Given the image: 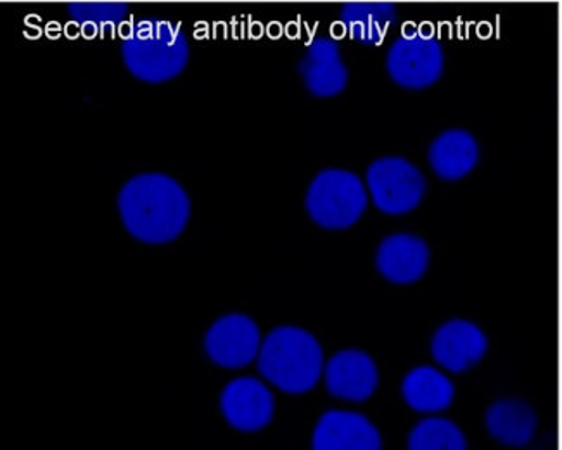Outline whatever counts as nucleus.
<instances>
[{"mask_svg":"<svg viewBox=\"0 0 562 450\" xmlns=\"http://www.w3.org/2000/svg\"><path fill=\"white\" fill-rule=\"evenodd\" d=\"M71 23L86 38H111L127 29L131 8L122 0H75L66 5Z\"/></svg>","mask_w":562,"mask_h":450,"instance_id":"a211bd4d","label":"nucleus"},{"mask_svg":"<svg viewBox=\"0 0 562 450\" xmlns=\"http://www.w3.org/2000/svg\"><path fill=\"white\" fill-rule=\"evenodd\" d=\"M432 172L447 182H457L473 172L480 161V144L465 128H447L428 148Z\"/></svg>","mask_w":562,"mask_h":450,"instance_id":"4468645a","label":"nucleus"},{"mask_svg":"<svg viewBox=\"0 0 562 450\" xmlns=\"http://www.w3.org/2000/svg\"><path fill=\"white\" fill-rule=\"evenodd\" d=\"M297 71L302 75L310 94L315 98H335L341 94L350 78L341 47L330 37H315L308 42Z\"/></svg>","mask_w":562,"mask_h":450,"instance_id":"1a4fd4ad","label":"nucleus"},{"mask_svg":"<svg viewBox=\"0 0 562 450\" xmlns=\"http://www.w3.org/2000/svg\"><path fill=\"white\" fill-rule=\"evenodd\" d=\"M384 65L396 86L428 89L443 77L445 47L431 30L407 26L390 45Z\"/></svg>","mask_w":562,"mask_h":450,"instance_id":"39448f33","label":"nucleus"},{"mask_svg":"<svg viewBox=\"0 0 562 450\" xmlns=\"http://www.w3.org/2000/svg\"><path fill=\"white\" fill-rule=\"evenodd\" d=\"M412 450H464L468 440L456 423L445 418H426L417 423L408 435Z\"/></svg>","mask_w":562,"mask_h":450,"instance_id":"6ab92c4d","label":"nucleus"},{"mask_svg":"<svg viewBox=\"0 0 562 450\" xmlns=\"http://www.w3.org/2000/svg\"><path fill=\"white\" fill-rule=\"evenodd\" d=\"M120 54L123 65L135 78L146 83H165L186 70L191 45L180 25L147 18L127 26Z\"/></svg>","mask_w":562,"mask_h":450,"instance_id":"f03ea898","label":"nucleus"},{"mask_svg":"<svg viewBox=\"0 0 562 450\" xmlns=\"http://www.w3.org/2000/svg\"><path fill=\"white\" fill-rule=\"evenodd\" d=\"M436 364L450 373H464L485 357L488 338L480 326L468 319H450L436 329L431 338Z\"/></svg>","mask_w":562,"mask_h":450,"instance_id":"6e6552de","label":"nucleus"},{"mask_svg":"<svg viewBox=\"0 0 562 450\" xmlns=\"http://www.w3.org/2000/svg\"><path fill=\"white\" fill-rule=\"evenodd\" d=\"M327 392L341 401L363 402L380 383L375 362L359 348H347L327 360L324 368Z\"/></svg>","mask_w":562,"mask_h":450,"instance_id":"9d476101","label":"nucleus"},{"mask_svg":"<svg viewBox=\"0 0 562 450\" xmlns=\"http://www.w3.org/2000/svg\"><path fill=\"white\" fill-rule=\"evenodd\" d=\"M375 267L392 283H416L428 272V243L416 234H392L381 241L375 254Z\"/></svg>","mask_w":562,"mask_h":450,"instance_id":"ddd939ff","label":"nucleus"},{"mask_svg":"<svg viewBox=\"0 0 562 450\" xmlns=\"http://www.w3.org/2000/svg\"><path fill=\"white\" fill-rule=\"evenodd\" d=\"M402 397L416 413H441L452 405L456 385L440 369L417 365L402 381Z\"/></svg>","mask_w":562,"mask_h":450,"instance_id":"dca6fc26","label":"nucleus"},{"mask_svg":"<svg viewBox=\"0 0 562 450\" xmlns=\"http://www.w3.org/2000/svg\"><path fill=\"white\" fill-rule=\"evenodd\" d=\"M369 193L357 173L345 168H326L310 182L305 209L310 218L324 229L339 230L359 222Z\"/></svg>","mask_w":562,"mask_h":450,"instance_id":"20e7f679","label":"nucleus"},{"mask_svg":"<svg viewBox=\"0 0 562 450\" xmlns=\"http://www.w3.org/2000/svg\"><path fill=\"white\" fill-rule=\"evenodd\" d=\"M222 413L240 431H258L273 418L276 401L272 392L257 378H237L222 392Z\"/></svg>","mask_w":562,"mask_h":450,"instance_id":"9b49d317","label":"nucleus"},{"mask_svg":"<svg viewBox=\"0 0 562 450\" xmlns=\"http://www.w3.org/2000/svg\"><path fill=\"white\" fill-rule=\"evenodd\" d=\"M485 423L488 434L497 442L522 447L528 446L535 437L538 419L535 410L525 401L502 398L490 405Z\"/></svg>","mask_w":562,"mask_h":450,"instance_id":"f3484780","label":"nucleus"},{"mask_svg":"<svg viewBox=\"0 0 562 450\" xmlns=\"http://www.w3.org/2000/svg\"><path fill=\"white\" fill-rule=\"evenodd\" d=\"M260 328L243 314L225 315L213 324L204 338L210 359L222 368H245L260 353Z\"/></svg>","mask_w":562,"mask_h":450,"instance_id":"0eeeda50","label":"nucleus"},{"mask_svg":"<svg viewBox=\"0 0 562 450\" xmlns=\"http://www.w3.org/2000/svg\"><path fill=\"white\" fill-rule=\"evenodd\" d=\"M315 450H380L381 435L363 414L353 410H327L315 426Z\"/></svg>","mask_w":562,"mask_h":450,"instance_id":"f8f14e48","label":"nucleus"},{"mask_svg":"<svg viewBox=\"0 0 562 450\" xmlns=\"http://www.w3.org/2000/svg\"><path fill=\"white\" fill-rule=\"evenodd\" d=\"M258 371L282 392H310L324 374L323 347L306 329L279 326L261 344Z\"/></svg>","mask_w":562,"mask_h":450,"instance_id":"7ed1b4c3","label":"nucleus"},{"mask_svg":"<svg viewBox=\"0 0 562 450\" xmlns=\"http://www.w3.org/2000/svg\"><path fill=\"white\" fill-rule=\"evenodd\" d=\"M398 9L390 0H353L339 9V23L351 41L381 45L396 23Z\"/></svg>","mask_w":562,"mask_h":450,"instance_id":"2eb2a0df","label":"nucleus"},{"mask_svg":"<svg viewBox=\"0 0 562 450\" xmlns=\"http://www.w3.org/2000/svg\"><path fill=\"white\" fill-rule=\"evenodd\" d=\"M123 224L134 238L159 245L179 238L191 217V200L179 180L161 172L132 177L119 194Z\"/></svg>","mask_w":562,"mask_h":450,"instance_id":"f257e3e1","label":"nucleus"},{"mask_svg":"<svg viewBox=\"0 0 562 450\" xmlns=\"http://www.w3.org/2000/svg\"><path fill=\"white\" fill-rule=\"evenodd\" d=\"M366 185L375 209L404 215L420 205L428 191L426 177L404 156H381L367 167Z\"/></svg>","mask_w":562,"mask_h":450,"instance_id":"423d86ee","label":"nucleus"}]
</instances>
